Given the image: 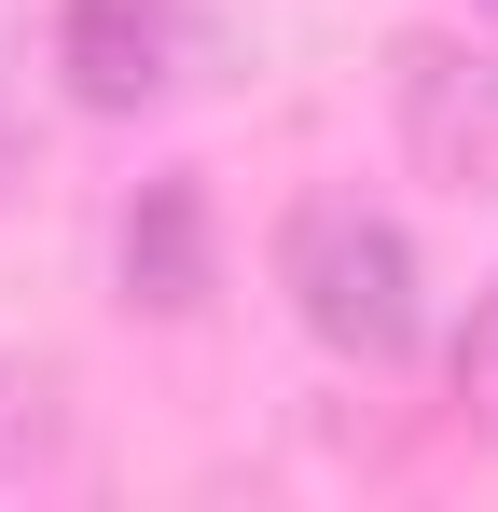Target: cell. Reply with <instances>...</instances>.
<instances>
[{"label": "cell", "mask_w": 498, "mask_h": 512, "mask_svg": "<svg viewBox=\"0 0 498 512\" xmlns=\"http://www.w3.org/2000/svg\"><path fill=\"white\" fill-rule=\"evenodd\" d=\"M111 277H125V305H153V319H194V305L222 291L208 194H194V180H139V208L111 222Z\"/></svg>", "instance_id": "277c9868"}, {"label": "cell", "mask_w": 498, "mask_h": 512, "mask_svg": "<svg viewBox=\"0 0 498 512\" xmlns=\"http://www.w3.org/2000/svg\"><path fill=\"white\" fill-rule=\"evenodd\" d=\"M277 291H291V319H305L332 360H360V374L415 360V333H429L415 236L374 208V194H291V222H277Z\"/></svg>", "instance_id": "6da1fadb"}, {"label": "cell", "mask_w": 498, "mask_h": 512, "mask_svg": "<svg viewBox=\"0 0 498 512\" xmlns=\"http://www.w3.org/2000/svg\"><path fill=\"white\" fill-rule=\"evenodd\" d=\"M0 485H14V374H0Z\"/></svg>", "instance_id": "8992f818"}, {"label": "cell", "mask_w": 498, "mask_h": 512, "mask_svg": "<svg viewBox=\"0 0 498 512\" xmlns=\"http://www.w3.org/2000/svg\"><path fill=\"white\" fill-rule=\"evenodd\" d=\"M388 111H402V153L457 194H498V42L457 28H402L388 42Z\"/></svg>", "instance_id": "7a4b0ae2"}, {"label": "cell", "mask_w": 498, "mask_h": 512, "mask_svg": "<svg viewBox=\"0 0 498 512\" xmlns=\"http://www.w3.org/2000/svg\"><path fill=\"white\" fill-rule=\"evenodd\" d=\"M56 70H70L83 111H153L180 70H194V14L180 0H56Z\"/></svg>", "instance_id": "3957f363"}, {"label": "cell", "mask_w": 498, "mask_h": 512, "mask_svg": "<svg viewBox=\"0 0 498 512\" xmlns=\"http://www.w3.org/2000/svg\"><path fill=\"white\" fill-rule=\"evenodd\" d=\"M471 14H485V28H498V0H471Z\"/></svg>", "instance_id": "52a82bcc"}, {"label": "cell", "mask_w": 498, "mask_h": 512, "mask_svg": "<svg viewBox=\"0 0 498 512\" xmlns=\"http://www.w3.org/2000/svg\"><path fill=\"white\" fill-rule=\"evenodd\" d=\"M457 388H471V416L498 429V291L471 305V333H457Z\"/></svg>", "instance_id": "5b68a950"}]
</instances>
